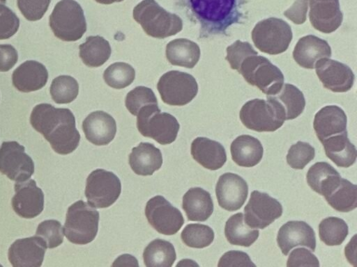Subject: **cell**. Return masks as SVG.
Returning <instances> with one entry per match:
<instances>
[{"mask_svg":"<svg viewBox=\"0 0 357 267\" xmlns=\"http://www.w3.org/2000/svg\"><path fill=\"white\" fill-rule=\"evenodd\" d=\"M192 158L204 168L216 170L227 161V154L223 145L218 141L206 137H197L191 143Z\"/></svg>","mask_w":357,"mask_h":267,"instance_id":"obj_24","label":"cell"},{"mask_svg":"<svg viewBox=\"0 0 357 267\" xmlns=\"http://www.w3.org/2000/svg\"><path fill=\"white\" fill-rule=\"evenodd\" d=\"M321 143L327 157L338 167L349 168L356 162V148L350 142L347 133L331 136Z\"/></svg>","mask_w":357,"mask_h":267,"instance_id":"obj_29","label":"cell"},{"mask_svg":"<svg viewBox=\"0 0 357 267\" xmlns=\"http://www.w3.org/2000/svg\"><path fill=\"white\" fill-rule=\"evenodd\" d=\"M231 159L238 165L251 168L261 160L264 148L261 142L250 135L236 137L230 147Z\"/></svg>","mask_w":357,"mask_h":267,"instance_id":"obj_28","label":"cell"},{"mask_svg":"<svg viewBox=\"0 0 357 267\" xmlns=\"http://www.w3.org/2000/svg\"><path fill=\"white\" fill-rule=\"evenodd\" d=\"M17 51L10 44H0V72L10 70L17 63Z\"/></svg>","mask_w":357,"mask_h":267,"instance_id":"obj_50","label":"cell"},{"mask_svg":"<svg viewBox=\"0 0 357 267\" xmlns=\"http://www.w3.org/2000/svg\"><path fill=\"white\" fill-rule=\"evenodd\" d=\"M0 172L16 182L28 180L34 172L32 159L24 147L16 141H6L0 147Z\"/></svg>","mask_w":357,"mask_h":267,"instance_id":"obj_13","label":"cell"},{"mask_svg":"<svg viewBox=\"0 0 357 267\" xmlns=\"http://www.w3.org/2000/svg\"><path fill=\"white\" fill-rule=\"evenodd\" d=\"M143 259L147 267H171L176 259V254L172 243L156 238L144 250Z\"/></svg>","mask_w":357,"mask_h":267,"instance_id":"obj_35","label":"cell"},{"mask_svg":"<svg viewBox=\"0 0 357 267\" xmlns=\"http://www.w3.org/2000/svg\"><path fill=\"white\" fill-rule=\"evenodd\" d=\"M133 18L145 33L163 39L176 35L183 29L180 17L165 10L155 0H143L133 9Z\"/></svg>","mask_w":357,"mask_h":267,"instance_id":"obj_3","label":"cell"},{"mask_svg":"<svg viewBox=\"0 0 357 267\" xmlns=\"http://www.w3.org/2000/svg\"><path fill=\"white\" fill-rule=\"evenodd\" d=\"M245 0H188L193 16L200 24V38L226 34L234 24L245 17Z\"/></svg>","mask_w":357,"mask_h":267,"instance_id":"obj_2","label":"cell"},{"mask_svg":"<svg viewBox=\"0 0 357 267\" xmlns=\"http://www.w3.org/2000/svg\"><path fill=\"white\" fill-rule=\"evenodd\" d=\"M54 35L63 41H76L86 31V22L81 6L75 0H61L54 6L49 18Z\"/></svg>","mask_w":357,"mask_h":267,"instance_id":"obj_7","label":"cell"},{"mask_svg":"<svg viewBox=\"0 0 357 267\" xmlns=\"http://www.w3.org/2000/svg\"><path fill=\"white\" fill-rule=\"evenodd\" d=\"M307 2L308 0H296L291 7L284 12V15L295 24L304 23L306 19Z\"/></svg>","mask_w":357,"mask_h":267,"instance_id":"obj_49","label":"cell"},{"mask_svg":"<svg viewBox=\"0 0 357 267\" xmlns=\"http://www.w3.org/2000/svg\"><path fill=\"white\" fill-rule=\"evenodd\" d=\"M226 51V60L231 68L237 71L245 58L258 54L248 42H242L238 40L227 47Z\"/></svg>","mask_w":357,"mask_h":267,"instance_id":"obj_44","label":"cell"},{"mask_svg":"<svg viewBox=\"0 0 357 267\" xmlns=\"http://www.w3.org/2000/svg\"><path fill=\"white\" fill-rule=\"evenodd\" d=\"M6 0H0V3L5 4Z\"/></svg>","mask_w":357,"mask_h":267,"instance_id":"obj_52","label":"cell"},{"mask_svg":"<svg viewBox=\"0 0 357 267\" xmlns=\"http://www.w3.org/2000/svg\"><path fill=\"white\" fill-rule=\"evenodd\" d=\"M215 194L220 207L229 211H236L248 197V186L238 175L226 172L217 181Z\"/></svg>","mask_w":357,"mask_h":267,"instance_id":"obj_16","label":"cell"},{"mask_svg":"<svg viewBox=\"0 0 357 267\" xmlns=\"http://www.w3.org/2000/svg\"><path fill=\"white\" fill-rule=\"evenodd\" d=\"M161 99L170 106H184L197 95L198 85L193 76L172 70L164 74L157 85Z\"/></svg>","mask_w":357,"mask_h":267,"instance_id":"obj_10","label":"cell"},{"mask_svg":"<svg viewBox=\"0 0 357 267\" xmlns=\"http://www.w3.org/2000/svg\"><path fill=\"white\" fill-rule=\"evenodd\" d=\"M51 0H17V6L29 21L40 19L46 13Z\"/></svg>","mask_w":357,"mask_h":267,"instance_id":"obj_45","label":"cell"},{"mask_svg":"<svg viewBox=\"0 0 357 267\" xmlns=\"http://www.w3.org/2000/svg\"><path fill=\"white\" fill-rule=\"evenodd\" d=\"M312 26L324 33L336 31L343 20L339 0H309Z\"/></svg>","mask_w":357,"mask_h":267,"instance_id":"obj_20","label":"cell"},{"mask_svg":"<svg viewBox=\"0 0 357 267\" xmlns=\"http://www.w3.org/2000/svg\"><path fill=\"white\" fill-rule=\"evenodd\" d=\"M266 98L251 99L243 104L239 118L246 128L258 132L275 131L282 126L286 120L283 110L275 100Z\"/></svg>","mask_w":357,"mask_h":267,"instance_id":"obj_6","label":"cell"},{"mask_svg":"<svg viewBox=\"0 0 357 267\" xmlns=\"http://www.w3.org/2000/svg\"><path fill=\"white\" fill-rule=\"evenodd\" d=\"M347 115L340 107L328 105L314 115L313 127L320 142L337 134L347 133Z\"/></svg>","mask_w":357,"mask_h":267,"instance_id":"obj_22","label":"cell"},{"mask_svg":"<svg viewBox=\"0 0 357 267\" xmlns=\"http://www.w3.org/2000/svg\"><path fill=\"white\" fill-rule=\"evenodd\" d=\"M275 100L282 108L286 120L298 117L305 106V99L303 92L295 86L290 83L283 84L278 93L266 95Z\"/></svg>","mask_w":357,"mask_h":267,"instance_id":"obj_34","label":"cell"},{"mask_svg":"<svg viewBox=\"0 0 357 267\" xmlns=\"http://www.w3.org/2000/svg\"><path fill=\"white\" fill-rule=\"evenodd\" d=\"M13 83L20 92H29L41 89L48 79V72L42 63L36 60H27L13 72Z\"/></svg>","mask_w":357,"mask_h":267,"instance_id":"obj_25","label":"cell"},{"mask_svg":"<svg viewBox=\"0 0 357 267\" xmlns=\"http://www.w3.org/2000/svg\"><path fill=\"white\" fill-rule=\"evenodd\" d=\"M20 26V19L5 4L0 3V40L12 37Z\"/></svg>","mask_w":357,"mask_h":267,"instance_id":"obj_46","label":"cell"},{"mask_svg":"<svg viewBox=\"0 0 357 267\" xmlns=\"http://www.w3.org/2000/svg\"><path fill=\"white\" fill-rule=\"evenodd\" d=\"M287 266H319V262L317 257L310 250L304 248L294 249L290 253Z\"/></svg>","mask_w":357,"mask_h":267,"instance_id":"obj_47","label":"cell"},{"mask_svg":"<svg viewBox=\"0 0 357 267\" xmlns=\"http://www.w3.org/2000/svg\"><path fill=\"white\" fill-rule=\"evenodd\" d=\"M145 216L151 227L164 235L175 234L184 224L179 209L161 195L154 196L146 202Z\"/></svg>","mask_w":357,"mask_h":267,"instance_id":"obj_12","label":"cell"},{"mask_svg":"<svg viewBox=\"0 0 357 267\" xmlns=\"http://www.w3.org/2000/svg\"><path fill=\"white\" fill-rule=\"evenodd\" d=\"M331 54V48L327 41L308 35L298 40L293 51V58L301 67L314 69L318 60L330 58Z\"/></svg>","mask_w":357,"mask_h":267,"instance_id":"obj_23","label":"cell"},{"mask_svg":"<svg viewBox=\"0 0 357 267\" xmlns=\"http://www.w3.org/2000/svg\"><path fill=\"white\" fill-rule=\"evenodd\" d=\"M314 68L324 87L334 92H347L354 86L355 75L346 64L324 58L316 63Z\"/></svg>","mask_w":357,"mask_h":267,"instance_id":"obj_15","label":"cell"},{"mask_svg":"<svg viewBox=\"0 0 357 267\" xmlns=\"http://www.w3.org/2000/svg\"><path fill=\"white\" fill-rule=\"evenodd\" d=\"M50 92L55 103L68 104L77 97L79 84L73 76L61 75L53 79Z\"/></svg>","mask_w":357,"mask_h":267,"instance_id":"obj_39","label":"cell"},{"mask_svg":"<svg viewBox=\"0 0 357 267\" xmlns=\"http://www.w3.org/2000/svg\"><path fill=\"white\" fill-rule=\"evenodd\" d=\"M277 243L284 255H287L292 248L297 246H305L314 252L316 248L315 232L304 221H288L280 228Z\"/></svg>","mask_w":357,"mask_h":267,"instance_id":"obj_19","label":"cell"},{"mask_svg":"<svg viewBox=\"0 0 357 267\" xmlns=\"http://www.w3.org/2000/svg\"><path fill=\"white\" fill-rule=\"evenodd\" d=\"M128 163L132 171L142 176L151 175L162 164L160 150L150 143H140L132 149Z\"/></svg>","mask_w":357,"mask_h":267,"instance_id":"obj_26","label":"cell"},{"mask_svg":"<svg viewBox=\"0 0 357 267\" xmlns=\"http://www.w3.org/2000/svg\"><path fill=\"white\" fill-rule=\"evenodd\" d=\"M306 179L314 191L325 197L337 186L341 176L331 164L321 161L309 168Z\"/></svg>","mask_w":357,"mask_h":267,"instance_id":"obj_30","label":"cell"},{"mask_svg":"<svg viewBox=\"0 0 357 267\" xmlns=\"http://www.w3.org/2000/svg\"><path fill=\"white\" fill-rule=\"evenodd\" d=\"M121 192V181L111 171L96 169L86 179L85 197L89 204L94 208L110 207L117 200Z\"/></svg>","mask_w":357,"mask_h":267,"instance_id":"obj_11","label":"cell"},{"mask_svg":"<svg viewBox=\"0 0 357 267\" xmlns=\"http://www.w3.org/2000/svg\"><path fill=\"white\" fill-rule=\"evenodd\" d=\"M36 236L45 241L47 248H54L63 243V227L58 220H46L38 225Z\"/></svg>","mask_w":357,"mask_h":267,"instance_id":"obj_43","label":"cell"},{"mask_svg":"<svg viewBox=\"0 0 357 267\" xmlns=\"http://www.w3.org/2000/svg\"><path fill=\"white\" fill-rule=\"evenodd\" d=\"M12 207L15 212L24 218H35L43 211L44 194L35 180L15 183Z\"/></svg>","mask_w":357,"mask_h":267,"instance_id":"obj_17","label":"cell"},{"mask_svg":"<svg viewBox=\"0 0 357 267\" xmlns=\"http://www.w3.org/2000/svg\"><path fill=\"white\" fill-rule=\"evenodd\" d=\"M136 116L137 127L142 136L160 145H168L176 140L180 124L174 115L161 112L158 104L142 107Z\"/></svg>","mask_w":357,"mask_h":267,"instance_id":"obj_5","label":"cell"},{"mask_svg":"<svg viewBox=\"0 0 357 267\" xmlns=\"http://www.w3.org/2000/svg\"><path fill=\"white\" fill-rule=\"evenodd\" d=\"M45 241L39 236L16 240L8 249V260L15 267H39L42 265L45 250Z\"/></svg>","mask_w":357,"mask_h":267,"instance_id":"obj_18","label":"cell"},{"mask_svg":"<svg viewBox=\"0 0 357 267\" xmlns=\"http://www.w3.org/2000/svg\"><path fill=\"white\" fill-rule=\"evenodd\" d=\"M225 235L227 241L232 245L250 247L258 238L259 232L245 222L242 213H237L227 220Z\"/></svg>","mask_w":357,"mask_h":267,"instance_id":"obj_32","label":"cell"},{"mask_svg":"<svg viewBox=\"0 0 357 267\" xmlns=\"http://www.w3.org/2000/svg\"><path fill=\"white\" fill-rule=\"evenodd\" d=\"M244 211V221L248 226L263 229L282 216L283 209L280 202L268 193L254 191Z\"/></svg>","mask_w":357,"mask_h":267,"instance_id":"obj_14","label":"cell"},{"mask_svg":"<svg viewBox=\"0 0 357 267\" xmlns=\"http://www.w3.org/2000/svg\"><path fill=\"white\" fill-rule=\"evenodd\" d=\"M151 104H158L157 98L152 90L145 86L135 88L127 94L125 100L126 107L134 115H137L142 107Z\"/></svg>","mask_w":357,"mask_h":267,"instance_id":"obj_42","label":"cell"},{"mask_svg":"<svg viewBox=\"0 0 357 267\" xmlns=\"http://www.w3.org/2000/svg\"><path fill=\"white\" fill-rule=\"evenodd\" d=\"M99 218V212L94 207L78 200L68 209L63 227V234L73 243H89L97 235Z\"/></svg>","mask_w":357,"mask_h":267,"instance_id":"obj_4","label":"cell"},{"mask_svg":"<svg viewBox=\"0 0 357 267\" xmlns=\"http://www.w3.org/2000/svg\"><path fill=\"white\" fill-rule=\"evenodd\" d=\"M96 2L102 3V4H111L114 2H121L123 0H95Z\"/></svg>","mask_w":357,"mask_h":267,"instance_id":"obj_51","label":"cell"},{"mask_svg":"<svg viewBox=\"0 0 357 267\" xmlns=\"http://www.w3.org/2000/svg\"><path fill=\"white\" fill-rule=\"evenodd\" d=\"M30 122L59 154H68L79 145L80 134L76 129L75 116L68 108L38 104L32 110Z\"/></svg>","mask_w":357,"mask_h":267,"instance_id":"obj_1","label":"cell"},{"mask_svg":"<svg viewBox=\"0 0 357 267\" xmlns=\"http://www.w3.org/2000/svg\"><path fill=\"white\" fill-rule=\"evenodd\" d=\"M315 149L310 143L298 141L292 145L287 154L288 165L297 170L303 169L307 164L314 159Z\"/></svg>","mask_w":357,"mask_h":267,"instance_id":"obj_41","label":"cell"},{"mask_svg":"<svg viewBox=\"0 0 357 267\" xmlns=\"http://www.w3.org/2000/svg\"><path fill=\"white\" fill-rule=\"evenodd\" d=\"M166 56L168 61L174 65L192 68L199 60L200 49L193 41L178 38L167 44Z\"/></svg>","mask_w":357,"mask_h":267,"instance_id":"obj_31","label":"cell"},{"mask_svg":"<svg viewBox=\"0 0 357 267\" xmlns=\"http://www.w3.org/2000/svg\"><path fill=\"white\" fill-rule=\"evenodd\" d=\"M182 208L188 220L203 222L213 213V202L208 191L194 187L184 194Z\"/></svg>","mask_w":357,"mask_h":267,"instance_id":"obj_27","label":"cell"},{"mask_svg":"<svg viewBox=\"0 0 357 267\" xmlns=\"http://www.w3.org/2000/svg\"><path fill=\"white\" fill-rule=\"evenodd\" d=\"M348 233L347 224L343 219L337 217L331 216L324 218L319 225V238L329 246L342 244Z\"/></svg>","mask_w":357,"mask_h":267,"instance_id":"obj_37","label":"cell"},{"mask_svg":"<svg viewBox=\"0 0 357 267\" xmlns=\"http://www.w3.org/2000/svg\"><path fill=\"white\" fill-rule=\"evenodd\" d=\"M135 77L134 68L123 62H117L110 65L103 74L105 83L115 89H122L130 86Z\"/></svg>","mask_w":357,"mask_h":267,"instance_id":"obj_40","label":"cell"},{"mask_svg":"<svg viewBox=\"0 0 357 267\" xmlns=\"http://www.w3.org/2000/svg\"><path fill=\"white\" fill-rule=\"evenodd\" d=\"M335 210L349 212L357 207V186L349 180L341 178L334 190L324 197Z\"/></svg>","mask_w":357,"mask_h":267,"instance_id":"obj_36","label":"cell"},{"mask_svg":"<svg viewBox=\"0 0 357 267\" xmlns=\"http://www.w3.org/2000/svg\"><path fill=\"white\" fill-rule=\"evenodd\" d=\"M82 129L90 143L98 146L107 145L115 137L116 124L111 115L97 111L89 114L84 120Z\"/></svg>","mask_w":357,"mask_h":267,"instance_id":"obj_21","label":"cell"},{"mask_svg":"<svg viewBox=\"0 0 357 267\" xmlns=\"http://www.w3.org/2000/svg\"><path fill=\"white\" fill-rule=\"evenodd\" d=\"M213 229L203 224L187 225L181 234L183 243L194 248H204L210 245L214 239Z\"/></svg>","mask_w":357,"mask_h":267,"instance_id":"obj_38","label":"cell"},{"mask_svg":"<svg viewBox=\"0 0 357 267\" xmlns=\"http://www.w3.org/2000/svg\"><path fill=\"white\" fill-rule=\"evenodd\" d=\"M257 55L245 58L238 72L249 84L257 87L266 95H275L284 84V75L268 59Z\"/></svg>","mask_w":357,"mask_h":267,"instance_id":"obj_8","label":"cell"},{"mask_svg":"<svg viewBox=\"0 0 357 267\" xmlns=\"http://www.w3.org/2000/svg\"><path fill=\"white\" fill-rule=\"evenodd\" d=\"M218 266H255V264L247 253L239 250H230L220 257Z\"/></svg>","mask_w":357,"mask_h":267,"instance_id":"obj_48","label":"cell"},{"mask_svg":"<svg viewBox=\"0 0 357 267\" xmlns=\"http://www.w3.org/2000/svg\"><path fill=\"white\" fill-rule=\"evenodd\" d=\"M79 57L90 67L103 65L110 57L112 49L109 42L100 35L86 38L85 42L79 46Z\"/></svg>","mask_w":357,"mask_h":267,"instance_id":"obj_33","label":"cell"},{"mask_svg":"<svg viewBox=\"0 0 357 267\" xmlns=\"http://www.w3.org/2000/svg\"><path fill=\"white\" fill-rule=\"evenodd\" d=\"M292 38V31L289 24L276 17L259 21L252 31V39L255 47L271 55L285 51Z\"/></svg>","mask_w":357,"mask_h":267,"instance_id":"obj_9","label":"cell"}]
</instances>
